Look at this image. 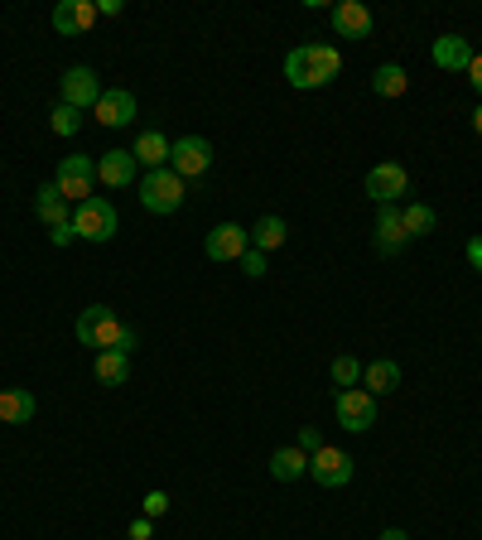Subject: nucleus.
<instances>
[{
    "mask_svg": "<svg viewBox=\"0 0 482 540\" xmlns=\"http://www.w3.org/2000/svg\"><path fill=\"white\" fill-rule=\"evenodd\" d=\"M82 348H97V352H131L135 348V333L116 314H111L107 304H92V309H82L78 324H73Z\"/></svg>",
    "mask_w": 482,
    "mask_h": 540,
    "instance_id": "1",
    "label": "nucleus"
},
{
    "mask_svg": "<svg viewBox=\"0 0 482 540\" xmlns=\"http://www.w3.org/2000/svg\"><path fill=\"white\" fill-rule=\"evenodd\" d=\"M188 198V179H179L169 164L164 169H145V179H140V203H145V213H179Z\"/></svg>",
    "mask_w": 482,
    "mask_h": 540,
    "instance_id": "2",
    "label": "nucleus"
},
{
    "mask_svg": "<svg viewBox=\"0 0 482 540\" xmlns=\"http://www.w3.org/2000/svg\"><path fill=\"white\" fill-rule=\"evenodd\" d=\"M116 227H121V217H116V203L111 198H87L73 208V232H78L82 242H111L116 237Z\"/></svg>",
    "mask_w": 482,
    "mask_h": 540,
    "instance_id": "3",
    "label": "nucleus"
},
{
    "mask_svg": "<svg viewBox=\"0 0 482 540\" xmlns=\"http://www.w3.org/2000/svg\"><path fill=\"white\" fill-rule=\"evenodd\" d=\"M92 184H97V160L87 155H63L54 174V189L68 198V203H87L92 198Z\"/></svg>",
    "mask_w": 482,
    "mask_h": 540,
    "instance_id": "4",
    "label": "nucleus"
},
{
    "mask_svg": "<svg viewBox=\"0 0 482 540\" xmlns=\"http://www.w3.org/2000/svg\"><path fill=\"white\" fill-rule=\"evenodd\" d=\"M102 78L87 68V63H78V68H68L63 78H58V102H68V107H78V111H87V107H97L102 102Z\"/></svg>",
    "mask_w": 482,
    "mask_h": 540,
    "instance_id": "5",
    "label": "nucleus"
},
{
    "mask_svg": "<svg viewBox=\"0 0 482 540\" xmlns=\"http://www.w3.org/2000/svg\"><path fill=\"white\" fill-rule=\"evenodd\" d=\"M169 169H174L179 179H198V174H208V169H213V145H208L203 135H179L174 150H169Z\"/></svg>",
    "mask_w": 482,
    "mask_h": 540,
    "instance_id": "6",
    "label": "nucleus"
},
{
    "mask_svg": "<svg viewBox=\"0 0 482 540\" xmlns=\"http://www.w3.org/2000/svg\"><path fill=\"white\" fill-rule=\"evenodd\" d=\"M352 473H357V463H352L348 449H333V444H323L319 454H309V478L319 487H348Z\"/></svg>",
    "mask_w": 482,
    "mask_h": 540,
    "instance_id": "7",
    "label": "nucleus"
},
{
    "mask_svg": "<svg viewBox=\"0 0 482 540\" xmlns=\"http://www.w3.org/2000/svg\"><path fill=\"white\" fill-rule=\"evenodd\" d=\"M333 410H338V425L348 434H362V430H372L376 425V396L372 391H338L333 396Z\"/></svg>",
    "mask_w": 482,
    "mask_h": 540,
    "instance_id": "8",
    "label": "nucleus"
},
{
    "mask_svg": "<svg viewBox=\"0 0 482 540\" xmlns=\"http://www.w3.org/2000/svg\"><path fill=\"white\" fill-rule=\"evenodd\" d=\"M246 251H251V232L237 227V222H217L213 232H208V242H203L208 261H241Z\"/></svg>",
    "mask_w": 482,
    "mask_h": 540,
    "instance_id": "9",
    "label": "nucleus"
},
{
    "mask_svg": "<svg viewBox=\"0 0 482 540\" xmlns=\"http://www.w3.org/2000/svg\"><path fill=\"white\" fill-rule=\"evenodd\" d=\"M405 189H410V174H405L401 164H376L372 174H367V193L376 198V208H386V203H401Z\"/></svg>",
    "mask_w": 482,
    "mask_h": 540,
    "instance_id": "10",
    "label": "nucleus"
},
{
    "mask_svg": "<svg viewBox=\"0 0 482 540\" xmlns=\"http://www.w3.org/2000/svg\"><path fill=\"white\" fill-rule=\"evenodd\" d=\"M92 116H97L102 126H111V131H116V126H131L135 121V97L126 92V87H107L102 102L92 107Z\"/></svg>",
    "mask_w": 482,
    "mask_h": 540,
    "instance_id": "11",
    "label": "nucleus"
},
{
    "mask_svg": "<svg viewBox=\"0 0 482 540\" xmlns=\"http://www.w3.org/2000/svg\"><path fill=\"white\" fill-rule=\"evenodd\" d=\"M135 174H140V164L131 150H107L97 160V184H107V189H126V184H135Z\"/></svg>",
    "mask_w": 482,
    "mask_h": 540,
    "instance_id": "12",
    "label": "nucleus"
},
{
    "mask_svg": "<svg viewBox=\"0 0 482 540\" xmlns=\"http://www.w3.org/2000/svg\"><path fill=\"white\" fill-rule=\"evenodd\" d=\"M333 29H338L343 39H367V34H372V10H367L362 0H338V5H333Z\"/></svg>",
    "mask_w": 482,
    "mask_h": 540,
    "instance_id": "13",
    "label": "nucleus"
},
{
    "mask_svg": "<svg viewBox=\"0 0 482 540\" xmlns=\"http://www.w3.org/2000/svg\"><path fill=\"white\" fill-rule=\"evenodd\" d=\"M405 246H410V237H405V227H401V208L386 203V208L376 213V251H381V256H396Z\"/></svg>",
    "mask_w": 482,
    "mask_h": 540,
    "instance_id": "14",
    "label": "nucleus"
},
{
    "mask_svg": "<svg viewBox=\"0 0 482 540\" xmlns=\"http://www.w3.org/2000/svg\"><path fill=\"white\" fill-rule=\"evenodd\" d=\"M92 25H97V5L92 0H63V5H54L58 34H87Z\"/></svg>",
    "mask_w": 482,
    "mask_h": 540,
    "instance_id": "15",
    "label": "nucleus"
},
{
    "mask_svg": "<svg viewBox=\"0 0 482 540\" xmlns=\"http://www.w3.org/2000/svg\"><path fill=\"white\" fill-rule=\"evenodd\" d=\"M468 63H473V44H468L463 34L434 39V68H444V73H468Z\"/></svg>",
    "mask_w": 482,
    "mask_h": 540,
    "instance_id": "16",
    "label": "nucleus"
},
{
    "mask_svg": "<svg viewBox=\"0 0 482 540\" xmlns=\"http://www.w3.org/2000/svg\"><path fill=\"white\" fill-rule=\"evenodd\" d=\"M34 410H39L34 391H25V386L0 391V425H25V420H34Z\"/></svg>",
    "mask_w": 482,
    "mask_h": 540,
    "instance_id": "17",
    "label": "nucleus"
},
{
    "mask_svg": "<svg viewBox=\"0 0 482 540\" xmlns=\"http://www.w3.org/2000/svg\"><path fill=\"white\" fill-rule=\"evenodd\" d=\"M169 150H174V140H164V131H140L131 145L135 164H145V169H164L169 164Z\"/></svg>",
    "mask_w": 482,
    "mask_h": 540,
    "instance_id": "18",
    "label": "nucleus"
},
{
    "mask_svg": "<svg viewBox=\"0 0 482 540\" xmlns=\"http://www.w3.org/2000/svg\"><path fill=\"white\" fill-rule=\"evenodd\" d=\"M304 473H309V454H304L299 444H285V449L270 454V478H275V483H295Z\"/></svg>",
    "mask_w": 482,
    "mask_h": 540,
    "instance_id": "19",
    "label": "nucleus"
},
{
    "mask_svg": "<svg viewBox=\"0 0 482 540\" xmlns=\"http://www.w3.org/2000/svg\"><path fill=\"white\" fill-rule=\"evenodd\" d=\"M34 213H39V222H49V227H68V222H73V203H68L54 184H44L39 198H34Z\"/></svg>",
    "mask_w": 482,
    "mask_h": 540,
    "instance_id": "20",
    "label": "nucleus"
},
{
    "mask_svg": "<svg viewBox=\"0 0 482 540\" xmlns=\"http://www.w3.org/2000/svg\"><path fill=\"white\" fill-rule=\"evenodd\" d=\"M362 386H367L372 396H391V391L401 386V367H396L391 357H381L372 367H362Z\"/></svg>",
    "mask_w": 482,
    "mask_h": 540,
    "instance_id": "21",
    "label": "nucleus"
},
{
    "mask_svg": "<svg viewBox=\"0 0 482 540\" xmlns=\"http://www.w3.org/2000/svg\"><path fill=\"white\" fill-rule=\"evenodd\" d=\"M92 372H97L102 386H126V377H131V352H97Z\"/></svg>",
    "mask_w": 482,
    "mask_h": 540,
    "instance_id": "22",
    "label": "nucleus"
},
{
    "mask_svg": "<svg viewBox=\"0 0 482 540\" xmlns=\"http://www.w3.org/2000/svg\"><path fill=\"white\" fill-rule=\"evenodd\" d=\"M285 78H290V87H299V92L319 87V78H314V58H309V44H299V49L285 54Z\"/></svg>",
    "mask_w": 482,
    "mask_h": 540,
    "instance_id": "23",
    "label": "nucleus"
},
{
    "mask_svg": "<svg viewBox=\"0 0 482 540\" xmlns=\"http://www.w3.org/2000/svg\"><path fill=\"white\" fill-rule=\"evenodd\" d=\"M405 87H410V78H405L401 63H381L372 73V92L376 97H405Z\"/></svg>",
    "mask_w": 482,
    "mask_h": 540,
    "instance_id": "24",
    "label": "nucleus"
},
{
    "mask_svg": "<svg viewBox=\"0 0 482 540\" xmlns=\"http://www.w3.org/2000/svg\"><path fill=\"white\" fill-rule=\"evenodd\" d=\"M309 58H314V78H319V87H328V82L343 73V54H338L333 44H309Z\"/></svg>",
    "mask_w": 482,
    "mask_h": 540,
    "instance_id": "25",
    "label": "nucleus"
},
{
    "mask_svg": "<svg viewBox=\"0 0 482 540\" xmlns=\"http://www.w3.org/2000/svg\"><path fill=\"white\" fill-rule=\"evenodd\" d=\"M246 232H251V251H275V246H285V237H290L280 217H261V222L246 227Z\"/></svg>",
    "mask_w": 482,
    "mask_h": 540,
    "instance_id": "26",
    "label": "nucleus"
},
{
    "mask_svg": "<svg viewBox=\"0 0 482 540\" xmlns=\"http://www.w3.org/2000/svg\"><path fill=\"white\" fill-rule=\"evenodd\" d=\"M401 227H405L410 242H415V237H429V232H434V208H429V203H405Z\"/></svg>",
    "mask_w": 482,
    "mask_h": 540,
    "instance_id": "27",
    "label": "nucleus"
},
{
    "mask_svg": "<svg viewBox=\"0 0 482 540\" xmlns=\"http://www.w3.org/2000/svg\"><path fill=\"white\" fill-rule=\"evenodd\" d=\"M82 116H87V111L68 107V102H58V107L49 111V131H54V135H63V140H68V135H78V131H82Z\"/></svg>",
    "mask_w": 482,
    "mask_h": 540,
    "instance_id": "28",
    "label": "nucleus"
},
{
    "mask_svg": "<svg viewBox=\"0 0 482 540\" xmlns=\"http://www.w3.org/2000/svg\"><path fill=\"white\" fill-rule=\"evenodd\" d=\"M362 381V362L352 357V352H343V357H333V386L338 391H352Z\"/></svg>",
    "mask_w": 482,
    "mask_h": 540,
    "instance_id": "29",
    "label": "nucleus"
},
{
    "mask_svg": "<svg viewBox=\"0 0 482 540\" xmlns=\"http://www.w3.org/2000/svg\"><path fill=\"white\" fill-rule=\"evenodd\" d=\"M241 270H246L251 280H261V275H266V251H246V256H241Z\"/></svg>",
    "mask_w": 482,
    "mask_h": 540,
    "instance_id": "30",
    "label": "nucleus"
},
{
    "mask_svg": "<svg viewBox=\"0 0 482 540\" xmlns=\"http://www.w3.org/2000/svg\"><path fill=\"white\" fill-rule=\"evenodd\" d=\"M164 512H169V497H164V492H145V516L155 521V516H164Z\"/></svg>",
    "mask_w": 482,
    "mask_h": 540,
    "instance_id": "31",
    "label": "nucleus"
},
{
    "mask_svg": "<svg viewBox=\"0 0 482 540\" xmlns=\"http://www.w3.org/2000/svg\"><path fill=\"white\" fill-rule=\"evenodd\" d=\"M299 449H304V454H319V449H323V439H319L314 425H304V430H299Z\"/></svg>",
    "mask_w": 482,
    "mask_h": 540,
    "instance_id": "32",
    "label": "nucleus"
},
{
    "mask_svg": "<svg viewBox=\"0 0 482 540\" xmlns=\"http://www.w3.org/2000/svg\"><path fill=\"white\" fill-rule=\"evenodd\" d=\"M49 237H54V246H73V242H78V232H73V222H68V227H54Z\"/></svg>",
    "mask_w": 482,
    "mask_h": 540,
    "instance_id": "33",
    "label": "nucleus"
},
{
    "mask_svg": "<svg viewBox=\"0 0 482 540\" xmlns=\"http://www.w3.org/2000/svg\"><path fill=\"white\" fill-rule=\"evenodd\" d=\"M468 266H473V270L482 275V232L473 237V242H468Z\"/></svg>",
    "mask_w": 482,
    "mask_h": 540,
    "instance_id": "34",
    "label": "nucleus"
},
{
    "mask_svg": "<svg viewBox=\"0 0 482 540\" xmlns=\"http://www.w3.org/2000/svg\"><path fill=\"white\" fill-rule=\"evenodd\" d=\"M468 82H473V92L482 97V54H473V63H468Z\"/></svg>",
    "mask_w": 482,
    "mask_h": 540,
    "instance_id": "35",
    "label": "nucleus"
},
{
    "mask_svg": "<svg viewBox=\"0 0 482 540\" xmlns=\"http://www.w3.org/2000/svg\"><path fill=\"white\" fill-rule=\"evenodd\" d=\"M131 540H150V516H140V521H131Z\"/></svg>",
    "mask_w": 482,
    "mask_h": 540,
    "instance_id": "36",
    "label": "nucleus"
},
{
    "mask_svg": "<svg viewBox=\"0 0 482 540\" xmlns=\"http://www.w3.org/2000/svg\"><path fill=\"white\" fill-rule=\"evenodd\" d=\"M381 540H410V536H405V531H396V526H391V531H381Z\"/></svg>",
    "mask_w": 482,
    "mask_h": 540,
    "instance_id": "37",
    "label": "nucleus"
},
{
    "mask_svg": "<svg viewBox=\"0 0 482 540\" xmlns=\"http://www.w3.org/2000/svg\"><path fill=\"white\" fill-rule=\"evenodd\" d=\"M473 131H478V135H482V107H478V111H473Z\"/></svg>",
    "mask_w": 482,
    "mask_h": 540,
    "instance_id": "38",
    "label": "nucleus"
}]
</instances>
